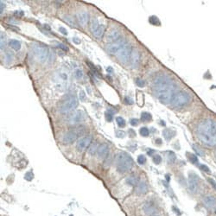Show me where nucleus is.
Instances as JSON below:
<instances>
[{"mask_svg": "<svg viewBox=\"0 0 216 216\" xmlns=\"http://www.w3.org/2000/svg\"><path fill=\"white\" fill-rule=\"evenodd\" d=\"M131 125L133 126H136V125H138V118H132L131 119Z\"/></svg>", "mask_w": 216, "mask_h": 216, "instance_id": "nucleus-43", "label": "nucleus"}, {"mask_svg": "<svg viewBox=\"0 0 216 216\" xmlns=\"http://www.w3.org/2000/svg\"><path fill=\"white\" fill-rule=\"evenodd\" d=\"M148 191V187H147V184L140 181L139 183H138V185L136 186V189H135V193L138 194V195H144L145 194L146 192Z\"/></svg>", "mask_w": 216, "mask_h": 216, "instance_id": "nucleus-19", "label": "nucleus"}, {"mask_svg": "<svg viewBox=\"0 0 216 216\" xmlns=\"http://www.w3.org/2000/svg\"><path fill=\"white\" fill-rule=\"evenodd\" d=\"M108 151H109V149H108L107 144H101L98 148L97 153H98V156L100 158H106L108 155Z\"/></svg>", "mask_w": 216, "mask_h": 216, "instance_id": "nucleus-20", "label": "nucleus"}, {"mask_svg": "<svg viewBox=\"0 0 216 216\" xmlns=\"http://www.w3.org/2000/svg\"><path fill=\"white\" fill-rule=\"evenodd\" d=\"M57 78H58V80L61 81V82L64 84L66 83L67 81H68V79H69L67 73L63 72V71L62 72H59L58 74H57Z\"/></svg>", "mask_w": 216, "mask_h": 216, "instance_id": "nucleus-24", "label": "nucleus"}, {"mask_svg": "<svg viewBox=\"0 0 216 216\" xmlns=\"http://www.w3.org/2000/svg\"><path fill=\"white\" fill-rule=\"evenodd\" d=\"M78 106V100L75 96H71L66 100L59 107V111L61 113H67L74 111Z\"/></svg>", "mask_w": 216, "mask_h": 216, "instance_id": "nucleus-6", "label": "nucleus"}, {"mask_svg": "<svg viewBox=\"0 0 216 216\" xmlns=\"http://www.w3.org/2000/svg\"><path fill=\"white\" fill-rule=\"evenodd\" d=\"M125 103H126V104H128V105H131V104L132 103V101L131 100V99H130L129 97H125Z\"/></svg>", "mask_w": 216, "mask_h": 216, "instance_id": "nucleus-49", "label": "nucleus"}, {"mask_svg": "<svg viewBox=\"0 0 216 216\" xmlns=\"http://www.w3.org/2000/svg\"><path fill=\"white\" fill-rule=\"evenodd\" d=\"M132 47L129 43H125V45L118 50V52L116 54L117 57L118 59L123 62V63H127L130 61V59H131V55H132Z\"/></svg>", "mask_w": 216, "mask_h": 216, "instance_id": "nucleus-7", "label": "nucleus"}, {"mask_svg": "<svg viewBox=\"0 0 216 216\" xmlns=\"http://www.w3.org/2000/svg\"><path fill=\"white\" fill-rule=\"evenodd\" d=\"M92 141V138L90 136L84 137L82 138L79 139L77 142V149L79 150H86L88 146H90Z\"/></svg>", "mask_w": 216, "mask_h": 216, "instance_id": "nucleus-12", "label": "nucleus"}, {"mask_svg": "<svg viewBox=\"0 0 216 216\" xmlns=\"http://www.w3.org/2000/svg\"><path fill=\"white\" fill-rule=\"evenodd\" d=\"M73 42H75V43H76V44H80L81 43V40L78 38V37H73Z\"/></svg>", "mask_w": 216, "mask_h": 216, "instance_id": "nucleus-47", "label": "nucleus"}, {"mask_svg": "<svg viewBox=\"0 0 216 216\" xmlns=\"http://www.w3.org/2000/svg\"><path fill=\"white\" fill-rule=\"evenodd\" d=\"M215 214H216V210H215Z\"/></svg>", "mask_w": 216, "mask_h": 216, "instance_id": "nucleus-54", "label": "nucleus"}, {"mask_svg": "<svg viewBox=\"0 0 216 216\" xmlns=\"http://www.w3.org/2000/svg\"><path fill=\"white\" fill-rule=\"evenodd\" d=\"M14 60V53L11 50H9L4 55V62L6 64H10Z\"/></svg>", "mask_w": 216, "mask_h": 216, "instance_id": "nucleus-22", "label": "nucleus"}, {"mask_svg": "<svg viewBox=\"0 0 216 216\" xmlns=\"http://www.w3.org/2000/svg\"><path fill=\"white\" fill-rule=\"evenodd\" d=\"M126 42L124 39H119L117 42H111L108 45H107V50L109 54L111 55H116L118 52V50H120L124 45H125Z\"/></svg>", "mask_w": 216, "mask_h": 216, "instance_id": "nucleus-10", "label": "nucleus"}, {"mask_svg": "<svg viewBox=\"0 0 216 216\" xmlns=\"http://www.w3.org/2000/svg\"><path fill=\"white\" fill-rule=\"evenodd\" d=\"M139 132H140V135L143 137H148L150 132H149V129L147 127H142L141 129L139 130Z\"/></svg>", "mask_w": 216, "mask_h": 216, "instance_id": "nucleus-35", "label": "nucleus"}, {"mask_svg": "<svg viewBox=\"0 0 216 216\" xmlns=\"http://www.w3.org/2000/svg\"><path fill=\"white\" fill-rule=\"evenodd\" d=\"M75 75L77 79H81L83 76V72L81 69H76L75 71Z\"/></svg>", "mask_w": 216, "mask_h": 216, "instance_id": "nucleus-40", "label": "nucleus"}, {"mask_svg": "<svg viewBox=\"0 0 216 216\" xmlns=\"http://www.w3.org/2000/svg\"><path fill=\"white\" fill-rule=\"evenodd\" d=\"M118 133H119V134H117V137H118V138H124V137H125V132H118Z\"/></svg>", "mask_w": 216, "mask_h": 216, "instance_id": "nucleus-51", "label": "nucleus"}, {"mask_svg": "<svg viewBox=\"0 0 216 216\" xmlns=\"http://www.w3.org/2000/svg\"><path fill=\"white\" fill-rule=\"evenodd\" d=\"M152 118V117L150 115V112H143L141 114V120L143 122H146V121H150Z\"/></svg>", "mask_w": 216, "mask_h": 216, "instance_id": "nucleus-30", "label": "nucleus"}, {"mask_svg": "<svg viewBox=\"0 0 216 216\" xmlns=\"http://www.w3.org/2000/svg\"><path fill=\"white\" fill-rule=\"evenodd\" d=\"M167 157V160L169 163H174L175 162V159H176V157H175V154L173 151H168L166 154Z\"/></svg>", "mask_w": 216, "mask_h": 216, "instance_id": "nucleus-26", "label": "nucleus"}, {"mask_svg": "<svg viewBox=\"0 0 216 216\" xmlns=\"http://www.w3.org/2000/svg\"><path fill=\"white\" fill-rule=\"evenodd\" d=\"M187 158H188V159L190 161V163H194V164H197V163H198V158H197V157H196L195 154L187 153Z\"/></svg>", "mask_w": 216, "mask_h": 216, "instance_id": "nucleus-31", "label": "nucleus"}, {"mask_svg": "<svg viewBox=\"0 0 216 216\" xmlns=\"http://www.w3.org/2000/svg\"><path fill=\"white\" fill-rule=\"evenodd\" d=\"M143 210L144 211V213H145L147 215H154V214L157 212V209L155 208L154 204L150 202V201H146V202L144 204Z\"/></svg>", "mask_w": 216, "mask_h": 216, "instance_id": "nucleus-15", "label": "nucleus"}, {"mask_svg": "<svg viewBox=\"0 0 216 216\" xmlns=\"http://www.w3.org/2000/svg\"><path fill=\"white\" fill-rule=\"evenodd\" d=\"M77 19H78V22L79 24L81 25V26H85L88 23V19H89V17H88V14L87 12L86 11H80L78 14H77Z\"/></svg>", "mask_w": 216, "mask_h": 216, "instance_id": "nucleus-18", "label": "nucleus"}, {"mask_svg": "<svg viewBox=\"0 0 216 216\" xmlns=\"http://www.w3.org/2000/svg\"><path fill=\"white\" fill-rule=\"evenodd\" d=\"M175 89L174 81L167 75H160L156 78L153 83V92L158 100L167 105L170 103Z\"/></svg>", "mask_w": 216, "mask_h": 216, "instance_id": "nucleus-1", "label": "nucleus"}, {"mask_svg": "<svg viewBox=\"0 0 216 216\" xmlns=\"http://www.w3.org/2000/svg\"><path fill=\"white\" fill-rule=\"evenodd\" d=\"M163 134L164 138H166L167 140H169V139H171V138L174 137L175 132L174 131H172L171 129H165V130L163 132Z\"/></svg>", "mask_w": 216, "mask_h": 216, "instance_id": "nucleus-25", "label": "nucleus"}, {"mask_svg": "<svg viewBox=\"0 0 216 216\" xmlns=\"http://www.w3.org/2000/svg\"><path fill=\"white\" fill-rule=\"evenodd\" d=\"M80 99L81 100H84L85 99H86V94H85V92H84V91H81L80 92Z\"/></svg>", "mask_w": 216, "mask_h": 216, "instance_id": "nucleus-46", "label": "nucleus"}, {"mask_svg": "<svg viewBox=\"0 0 216 216\" xmlns=\"http://www.w3.org/2000/svg\"><path fill=\"white\" fill-rule=\"evenodd\" d=\"M130 61H131V64H132V67L133 68H135V67H137L138 66L139 61H140V54H139L138 50H132Z\"/></svg>", "mask_w": 216, "mask_h": 216, "instance_id": "nucleus-14", "label": "nucleus"}, {"mask_svg": "<svg viewBox=\"0 0 216 216\" xmlns=\"http://www.w3.org/2000/svg\"><path fill=\"white\" fill-rule=\"evenodd\" d=\"M203 203L208 208H214L216 205V198L212 195H208L203 198Z\"/></svg>", "mask_w": 216, "mask_h": 216, "instance_id": "nucleus-16", "label": "nucleus"}, {"mask_svg": "<svg viewBox=\"0 0 216 216\" xmlns=\"http://www.w3.org/2000/svg\"><path fill=\"white\" fill-rule=\"evenodd\" d=\"M215 158H216V150H215Z\"/></svg>", "mask_w": 216, "mask_h": 216, "instance_id": "nucleus-53", "label": "nucleus"}, {"mask_svg": "<svg viewBox=\"0 0 216 216\" xmlns=\"http://www.w3.org/2000/svg\"><path fill=\"white\" fill-rule=\"evenodd\" d=\"M56 47H58L60 48L61 50H62L63 51H67L68 50V48H67V46H66L64 43H61V42H56Z\"/></svg>", "mask_w": 216, "mask_h": 216, "instance_id": "nucleus-39", "label": "nucleus"}, {"mask_svg": "<svg viewBox=\"0 0 216 216\" xmlns=\"http://www.w3.org/2000/svg\"><path fill=\"white\" fill-rule=\"evenodd\" d=\"M33 52L36 58L37 59V61L41 63H43L44 61H46V60L49 57V50L47 49V47L40 45V44H37V43L34 44Z\"/></svg>", "mask_w": 216, "mask_h": 216, "instance_id": "nucleus-5", "label": "nucleus"}, {"mask_svg": "<svg viewBox=\"0 0 216 216\" xmlns=\"http://www.w3.org/2000/svg\"><path fill=\"white\" fill-rule=\"evenodd\" d=\"M105 118H106L107 121H108V122H111V121L112 120V113H111L109 111L106 112H105Z\"/></svg>", "mask_w": 216, "mask_h": 216, "instance_id": "nucleus-41", "label": "nucleus"}, {"mask_svg": "<svg viewBox=\"0 0 216 216\" xmlns=\"http://www.w3.org/2000/svg\"><path fill=\"white\" fill-rule=\"evenodd\" d=\"M119 37H120V33L118 30H115V29L111 30L107 36V41L110 42H117L119 39Z\"/></svg>", "mask_w": 216, "mask_h": 216, "instance_id": "nucleus-17", "label": "nucleus"}, {"mask_svg": "<svg viewBox=\"0 0 216 216\" xmlns=\"http://www.w3.org/2000/svg\"><path fill=\"white\" fill-rule=\"evenodd\" d=\"M145 162H146V158H145V157H144V155H140V156L138 157V163L140 165L144 164Z\"/></svg>", "mask_w": 216, "mask_h": 216, "instance_id": "nucleus-36", "label": "nucleus"}, {"mask_svg": "<svg viewBox=\"0 0 216 216\" xmlns=\"http://www.w3.org/2000/svg\"><path fill=\"white\" fill-rule=\"evenodd\" d=\"M208 181H209V183H211V184H212V185L215 187V189H216V182H215V181H214L213 179H211V178H209V179H208Z\"/></svg>", "mask_w": 216, "mask_h": 216, "instance_id": "nucleus-50", "label": "nucleus"}, {"mask_svg": "<svg viewBox=\"0 0 216 216\" xmlns=\"http://www.w3.org/2000/svg\"><path fill=\"white\" fill-rule=\"evenodd\" d=\"M161 162H162L161 156H159V155H154V157H153V163H154L155 164H159V163H161Z\"/></svg>", "mask_w": 216, "mask_h": 216, "instance_id": "nucleus-37", "label": "nucleus"}, {"mask_svg": "<svg viewBox=\"0 0 216 216\" xmlns=\"http://www.w3.org/2000/svg\"><path fill=\"white\" fill-rule=\"evenodd\" d=\"M24 178L27 180V181H31V180L34 178L33 173H32V172H27L26 175H25Z\"/></svg>", "mask_w": 216, "mask_h": 216, "instance_id": "nucleus-42", "label": "nucleus"}, {"mask_svg": "<svg viewBox=\"0 0 216 216\" xmlns=\"http://www.w3.org/2000/svg\"><path fill=\"white\" fill-rule=\"evenodd\" d=\"M125 182H126L127 184H129V185H131V186H137L138 183H139L140 181H139V179H138L137 176L131 175V176H128V177L125 179Z\"/></svg>", "mask_w": 216, "mask_h": 216, "instance_id": "nucleus-21", "label": "nucleus"}, {"mask_svg": "<svg viewBox=\"0 0 216 216\" xmlns=\"http://www.w3.org/2000/svg\"><path fill=\"white\" fill-rule=\"evenodd\" d=\"M78 138V135L76 134L75 132H67L64 135H63V138H62V143L65 144H72Z\"/></svg>", "mask_w": 216, "mask_h": 216, "instance_id": "nucleus-13", "label": "nucleus"}, {"mask_svg": "<svg viewBox=\"0 0 216 216\" xmlns=\"http://www.w3.org/2000/svg\"><path fill=\"white\" fill-rule=\"evenodd\" d=\"M149 22H150L151 24H154V25L161 24V23H160L159 19H158V17H156V16H151V17L149 18Z\"/></svg>", "mask_w": 216, "mask_h": 216, "instance_id": "nucleus-33", "label": "nucleus"}, {"mask_svg": "<svg viewBox=\"0 0 216 216\" xmlns=\"http://www.w3.org/2000/svg\"><path fill=\"white\" fill-rule=\"evenodd\" d=\"M9 45L14 50L16 51H18V50L21 49V42L17 40H15V39H12L9 42Z\"/></svg>", "mask_w": 216, "mask_h": 216, "instance_id": "nucleus-23", "label": "nucleus"}, {"mask_svg": "<svg viewBox=\"0 0 216 216\" xmlns=\"http://www.w3.org/2000/svg\"><path fill=\"white\" fill-rule=\"evenodd\" d=\"M137 102H138V105L139 107H143L144 106V96L143 94V92H138L137 93Z\"/></svg>", "mask_w": 216, "mask_h": 216, "instance_id": "nucleus-28", "label": "nucleus"}, {"mask_svg": "<svg viewBox=\"0 0 216 216\" xmlns=\"http://www.w3.org/2000/svg\"><path fill=\"white\" fill-rule=\"evenodd\" d=\"M105 26L100 24L97 18H93L91 23V31L96 38H101L105 32Z\"/></svg>", "mask_w": 216, "mask_h": 216, "instance_id": "nucleus-8", "label": "nucleus"}, {"mask_svg": "<svg viewBox=\"0 0 216 216\" xmlns=\"http://www.w3.org/2000/svg\"><path fill=\"white\" fill-rule=\"evenodd\" d=\"M198 176L196 174L189 175V180H188V185H189V189L191 193H195L198 189Z\"/></svg>", "mask_w": 216, "mask_h": 216, "instance_id": "nucleus-11", "label": "nucleus"}, {"mask_svg": "<svg viewBox=\"0 0 216 216\" xmlns=\"http://www.w3.org/2000/svg\"><path fill=\"white\" fill-rule=\"evenodd\" d=\"M0 36H0V49H1V50H4L5 45H6V36L3 32H1Z\"/></svg>", "mask_w": 216, "mask_h": 216, "instance_id": "nucleus-29", "label": "nucleus"}, {"mask_svg": "<svg viewBox=\"0 0 216 216\" xmlns=\"http://www.w3.org/2000/svg\"><path fill=\"white\" fill-rule=\"evenodd\" d=\"M197 137L207 146H216V121L206 118L197 126Z\"/></svg>", "mask_w": 216, "mask_h": 216, "instance_id": "nucleus-2", "label": "nucleus"}, {"mask_svg": "<svg viewBox=\"0 0 216 216\" xmlns=\"http://www.w3.org/2000/svg\"><path fill=\"white\" fill-rule=\"evenodd\" d=\"M192 100L191 95L186 91H181L175 93L172 100L170 101V104L175 108L183 107L184 106L190 103Z\"/></svg>", "mask_w": 216, "mask_h": 216, "instance_id": "nucleus-4", "label": "nucleus"}, {"mask_svg": "<svg viewBox=\"0 0 216 216\" xmlns=\"http://www.w3.org/2000/svg\"><path fill=\"white\" fill-rule=\"evenodd\" d=\"M116 121H117V124H118V125L119 127L123 128V127H125V120L122 118V117H118L116 118Z\"/></svg>", "mask_w": 216, "mask_h": 216, "instance_id": "nucleus-34", "label": "nucleus"}, {"mask_svg": "<svg viewBox=\"0 0 216 216\" xmlns=\"http://www.w3.org/2000/svg\"><path fill=\"white\" fill-rule=\"evenodd\" d=\"M156 144H162V140H161L160 138H158V139L156 140Z\"/></svg>", "mask_w": 216, "mask_h": 216, "instance_id": "nucleus-52", "label": "nucleus"}, {"mask_svg": "<svg viewBox=\"0 0 216 216\" xmlns=\"http://www.w3.org/2000/svg\"><path fill=\"white\" fill-rule=\"evenodd\" d=\"M136 84L138 86V87H144V85H145V81L141 79V78H137L136 79Z\"/></svg>", "mask_w": 216, "mask_h": 216, "instance_id": "nucleus-38", "label": "nucleus"}, {"mask_svg": "<svg viewBox=\"0 0 216 216\" xmlns=\"http://www.w3.org/2000/svg\"><path fill=\"white\" fill-rule=\"evenodd\" d=\"M116 166L118 171L125 173L129 171L133 166L132 158L125 152H120L116 156Z\"/></svg>", "mask_w": 216, "mask_h": 216, "instance_id": "nucleus-3", "label": "nucleus"}, {"mask_svg": "<svg viewBox=\"0 0 216 216\" xmlns=\"http://www.w3.org/2000/svg\"><path fill=\"white\" fill-rule=\"evenodd\" d=\"M98 144H97V143H92V144H90V146H89V148H88V153H89V155H92V156H93L97 151H98Z\"/></svg>", "mask_w": 216, "mask_h": 216, "instance_id": "nucleus-27", "label": "nucleus"}, {"mask_svg": "<svg viewBox=\"0 0 216 216\" xmlns=\"http://www.w3.org/2000/svg\"><path fill=\"white\" fill-rule=\"evenodd\" d=\"M85 119H86L85 112L81 110H78V111L75 112L74 113H72V115L69 117L68 123L71 124V125H77V124L83 122Z\"/></svg>", "mask_w": 216, "mask_h": 216, "instance_id": "nucleus-9", "label": "nucleus"}, {"mask_svg": "<svg viewBox=\"0 0 216 216\" xmlns=\"http://www.w3.org/2000/svg\"><path fill=\"white\" fill-rule=\"evenodd\" d=\"M200 169H203V170H205L206 172H209V169H208V167L206 166V165H204V164L200 165Z\"/></svg>", "mask_w": 216, "mask_h": 216, "instance_id": "nucleus-48", "label": "nucleus"}, {"mask_svg": "<svg viewBox=\"0 0 216 216\" xmlns=\"http://www.w3.org/2000/svg\"><path fill=\"white\" fill-rule=\"evenodd\" d=\"M62 18H63V20H64V21H66L67 23V24H68L69 25H71V26H73V27H75V20H74V18L71 17V16L66 15V16H64V17H62Z\"/></svg>", "mask_w": 216, "mask_h": 216, "instance_id": "nucleus-32", "label": "nucleus"}, {"mask_svg": "<svg viewBox=\"0 0 216 216\" xmlns=\"http://www.w3.org/2000/svg\"><path fill=\"white\" fill-rule=\"evenodd\" d=\"M59 31H60L61 34H63V35H67V30L65 28H63V27H60V28H59Z\"/></svg>", "mask_w": 216, "mask_h": 216, "instance_id": "nucleus-44", "label": "nucleus"}, {"mask_svg": "<svg viewBox=\"0 0 216 216\" xmlns=\"http://www.w3.org/2000/svg\"><path fill=\"white\" fill-rule=\"evenodd\" d=\"M4 6H5L4 3V2H0V14L3 13V11H4Z\"/></svg>", "mask_w": 216, "mask_h": 216, "instance_id": "nucleus-45", "label": "nucleus"}]
</instances>
